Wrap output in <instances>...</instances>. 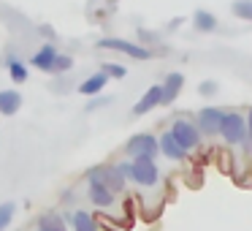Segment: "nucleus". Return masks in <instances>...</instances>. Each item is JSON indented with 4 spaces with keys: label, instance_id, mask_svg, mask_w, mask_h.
Returning a JSON list of instances; mask_svg holds the SVG:
<instances>
[{
    "label": "nucleus",
    "instance_id": "1",
    "mask_svg": "<svg viewBox=\"0 0 252 231\" xmlns=\"http://www.w3.org/2000/svg\"><path fill=\"white\" fill-rule=\"evenodd\" d=\"M120 171H122V174H127L130 180H136L138 185H144V188L158 185V180H160V171H158V166H155V160H133V163H120Z\"/></svg>",
    "mask_w": 252,
    "mask_h": 231
},
{
    "label": "nucleus",
    "instance_id": "2",
    "mask_svg": "<svg viewBox=\"0 0 252 231\" xmlns=\"http://www.w3.org/2000/svg\"><path fill=\"white\" fill-rule=\"evenodd\" d=\"M127 155H133V160H155L158 155V139L152 133H136V136L127 139Z\"/></svg>",
    "mask_w": 252,
    "mask_h": 231
},
{
    "label": "nucleus",
    "instance_id": "3",
    "mask_svg": "<svg viewBox=\"0 0 252 231\" xmlns=\"http://www.w3.org/2000/svg\"><path fill=\"white\" fill-rule=\"evenodd\" d=\"M100 49H114V52H122V55L133 57V60H149L152 57V52L144 49L141 44H133V41H125V38H103L98 41Z\"/></svg>",
    "mask_w": 252,
    "mask_h": 231
},
{
    "label": "nucleus",
    "instance_id": "4",
    "mask_svg": "<svg viewBox=\"0 0 252 231\" xmlns=\"http://www.w3.org/2000/svg\"><path fill=\"white\" fill-rule=\"evenodd\" d=\"M171 136L179 142V147L185 150H195L198 147V142H201V133H198V128L192 125V122H187V120H176L174 125H171Z\"/></svg>",
    "mask_w": 252,
    "mask_h": 231
},
{
    "label": "nucleus",
    "instance_id": "5",
    "mask_svg": "<svg viewBox=\"0 0 252 231\" xmlns=\"http://www.w3.org/2000/svg\"><path fill=\"white\" fill-rule=\"evenodd\" d=\"M220 133L228 144H241L247 139V122L241 115H225L222 125H220Z\"/></svg>",
    "mask_w": 252,
    "mask_h": 231
},
{
    "label": "nucleus",
    "instance_id": "6",
    "mask_svg": "<svg viewBox=\"0 0 252 231\" xmlns=\"http://www.w3.org/2000/svg\"><path fill=\"white\" fill-rule=\"evenodd\" d=\"M90 177L100 180L111 193H114V191H122V185H125V177H122L120 166H98V169L90 171Z\"/></svg>",
    "mask_w": 252,
    "mask_h": 231
},
{
    "label": "nucleus",
    "instance_id": "7",
    "mask_svg": "<svg viewBox=\"0 0 252 231\" xmlns=\"http://www.w3.org/2000/svg\"><path fill=\"white\" fill-rule=\"evenodd\" d=\"M225 112L217 109V106H206V109L198 112V128L203 133H220V125H222Z\"/></svg>",
    "mask_w": 252,
    "mask_h": 231
},
{
    "label": "nucleus",
    "instance_id": "8",
    "mask_svg": "<svg viewBox=\"0 0 252 231\" xmlns=\"http://www.w3.org/2000/svg\"><path fill=\"white\" fill-rule=\"evenodd\" d=\"M158 104H163V84H152V87L141 95V101L133 106V115L141 117V115H147L149 109H158Z\"/></svg>",
    "mask_w": 252,
    "mask_h": 231
},
{
    "label": "nucleus",
    "instance_id": "9",
    "mask_svg": "<svg viewBox=\"0 0 252 231\" xmlns=\"http://www.w3.org/2000/svg\"><path fill=\"white\" fill-rule=\"evenodd\" d=\"M90 198H93V204H98V207H111V204H114V193H111L100 180H95V177H90Z\"/></svg>",
    "mask_w": 252,
    "mask_h": 231
},
{
    "label": "nucleus",
    "instance_id": "10",
    "mask_svg": "<svg viewBox=\"0 0 252 231\" xmlns=\"http://www.w3.org/2000/svg\"><path fill=\"white\" fill-rule=\"evenodd\" d=\"M19 109H22V95L17 90H0V115L11 117Z\"/></svg>",
    "mask_w": 252,
    "mask_h": 231
},
{
    "label": "nucleus",
    "instance_id": "11",
    "mask_svg": "<svg viewBox=\"0 0 252 231\" xmlns=\"http://www.w3.org/2000/svg\"><path fill=\"white\" fill-rule=\"evenodd\" d=\"M55 57H57V49H55V44H44L38 52L33 55V66L35 68H41V71H52V63H55Z\"/></svg>",
    "mask_w": 252,
    "mask_h": 231
},
{
    "label": "nucleus",
    "instance_id": "12",
    "mask_svg": "<svg viewBox=\"0 0 252 231\" xmlns=\"http://www.w3.org/2000/svg\"><path fill=\"white\" fill-rule=\"evenodd\" d=\"M106 84H109V77H106V74H93L90 79H84V82L79 84V93L93 98V95H100V90H103Z\"/></svg>",
    "mask_w": 252,
    "mask_h": 231
},
{
    "label": "nucleus",
    "instance_id": "13",
    "mask_svg": "<svg viewBox=\"0 0 252 231\" xmlns=\"http://www.w3.org/2000/svg\"><path fill=\"white\" fill-rule=\"evenodd\" d=\"M182 84H185V77L182 74H168L163 82V104H174V98L179 95Z\"/></svg>",
    "mask_w": 252,
    "mask_h": 231
},
{
    "label": "nucleus",
    "instance_id": "14",
    "mask_svg": "<svg viewBox=\"0 0 252 231\" xmlns=\"http://www.w3.org/2000/svg\"><path fill=\"white\" fill-rule=\"evenodd\" d=\"M160 150H163V155H165V158H171V160H182L187 155L171 133H163V136H160Z\"/></svg>",
    "mask_w": 252,
    "mask_h": 231
},
{
    "label": "nucleus",
    "instance_id": "15",
    "mask_svg": "<svg viewBox=\"0 0 252 231\" xmlns=\"http://www.w3.org/2000/svg\"><path fill=\"white\" fill-rule=\"evenodd\" d=\"M71 223H73V229H76V231H100L98 229V220H95L90 212H73Z\"/></svg>",
    "mask_w": 252,
    "mask_h": 231
},
{
    "label": "nucleus",
    "instance_id": "16",
    "mask_svg": "<svg viewBox=\"0 0 252 231\" xmlns=\"http://www.w3.org/2000/svg\"><path fill=\"white\" fill-rule=\"evenodd\" d=\"M192 22H195V28L201 30V33H212V30H217V17L209 11H195L192 14Z\"/></svg>",
    "mask_w": 252,
    "mask_h": 231
},
{
    "label": "nucleus",
    "instance_id": "17",
    "mask_svg": "<svg viewBox=\"0 0 252 231\" xmlns=\"http://www.w3.org/2000/svg\"><path fill=\"white\" fill-rule=\"evenodd\" d=\"M8 74H11V79L17 84L28 82V66H25L22 60H17V57H11V60H8Z\"/></svg>",
    "mask_w": 252,
    "mask_h": 231
},
{
    "label": "nucleus",
    "instance_id": "18",
    "mask_svg": "<svg viewBox=\"0 0 252 231\" xmlns=\"http://www.w3.org/2000/svg\"><path fill=\"white\" fill-rule=\"evenodd\" d=\"M230 11H233V17L244 19V22H252V0H233Z\"/></svg>",
    "mask_w": 252,
    "mask_h": 231
},
{
    "label": "nucleus",
    "instance_id": "19",
    "mask_svg": "<svg viewBox=\"0 0 252 231\" xmlns=\"http://www.w3.org/2000/svg\"><path fill=\"white\" fill-rule=\"evenodd\" d=\"M38 231H65V226H63V220L57 215H44L38 223Z\"/></svg>",
    "mask_w": 252,
    "mask_h": 231
},
{
    "label": "nucleus",
    "instance_id": "20",
    "mask_svg": "<svg viewBox=\"0 0 252 231\" xmlns=\"http://www.w3.org/2000/svg\"><path fill=\"white\" fill-rule=\"evenodd\" d=\"M14 218V204L6 201V204H0V231H6V226L11 223Z\"/></svg>",
    "mask_w": 252,
    "mask_h": 231
},
{
    "label": "nucleus",
    "instance_id": "21",
    "mask_svg": "<svg viewBox=\"0 0 252 231\" xmlns=\"http://www.w3.org/2000/svg\"><path fill=\"white\" fill-rule=\"evenodd\" d=\"M71 66H73V60H71V57H65V55H57V57H55V63H52V74L71 71Z\"/></svg>",
    "mask_w": 252,
    "mask_h": 231
},
{
    "label": "nucleus",
    "instance_id": "22",
    "mask_svg": "<svg viewBox=\"0 0 252 231\" xmlns=\"http://www.w3.org/2000/svg\"><path fill=\"white\" fill-rule=\"evenodd\" d=\"M100 74H106V77H114V79H122V77H125V68L117 66V63H103Z\"/></svg>",
    "mask_w": 252,
    "mask_h": 231
},
{
    "label": "nucleus",
    "instance_id": "23",
    "mask_svg": "<svg viewBox=\"0 0 252 231\" xmlns=\"http://www.w3.org/2000/svg\"><path fill=\"white\" fill-rule=\"evenodd\" d=\"M198 90H201L203 95H214V93H217V82H203Z\"/></svg>",
    "mask_w": 252,
    "mask_h": 231
},
{
    "label": "nucleus",
    "instance_id": "24",
    "mask_svg": "<svg viewBox=\"0 0 252 231\" xmlns=\"http://www.w3.org/2000/svg\"><path fill=\"white\" fill-rule=\"evenodd\" d=\"M247 139H252V109H250V115H247Z\"/></svg>",
    "mask_w": 252,
    "mask_h": 231
}]
</instances>
